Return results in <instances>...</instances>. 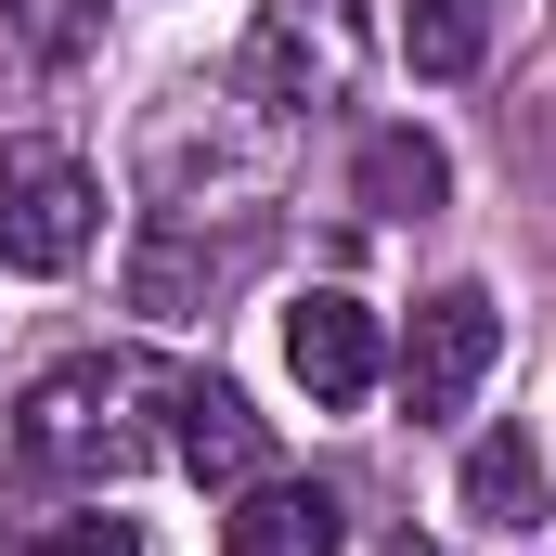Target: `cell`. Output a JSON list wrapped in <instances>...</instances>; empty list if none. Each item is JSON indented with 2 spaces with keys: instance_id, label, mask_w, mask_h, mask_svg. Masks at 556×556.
Listing matches in <instances>:
<instances>
[{
  "instance_id": "8fae6325",
  "label": "cell",
  "mask_w": 556,
  "mask_h": 556,
  "mask_svg": "<svg viewBox=\"0 0 556 556\" xmlns=\"http://www.w3.org/2000/svg\"><path fill=\"white\" fill-rule=\"evenodd\" d=\"M544 505V453L518 440V427H492L479 453H466V518H492V531H518Z\"/></svg>"
},
{
  "instance_id": "5bb4252c",
  "label": "cell",
  "mask_w": 556,
  "mask_h": 556,
  "mask_svg": "<svg viewBox=\"0 0 556 556\" xmlns=\"http://www.w3.org/2000/svg\"><path fill=\"white\" fill-rule=\"evenodd\" d=\"M389 556H440V544H415V531H402V544H389Z\"/></svg>"
},
{
  "instance_id": "8992f818",
  "label": "cell",
  "mask_w": 556,
  "mask_h": 556,
  "mask_svg": "<svg viewBox=\"0 0 556 556\" xmlns=\"http://www.w3.org/2000/svg\"><path fill=\"white\" fill-rule=\"evenodd\" d=\"M168 453H181L194 479H220V492L273 479V427H260L247 389H220V376H181V389H168Z\"/></svg>"
},
{
  "instance_id": "30bf717a",
  "label": "cell",
  "mask_w": 556,
  "mask_h": 556,
  "mask_svg": "<svg viewBox=\"0 0 556 556\" xmlns=\"http://www.w3.org/2000/svg\"><path fill=\"white\" fill-rule=\"evenodd\" d=\"M492 13H505V0H402V52H415V78H466V65L492 52Z\"/></svg>"
},
{
  "instance_id": "5b68a950",
  "label": "cell",
  "mask_w": 556,
  "mask_h": 556,
  "mask_svg": "<svg viewBox=\"0 0 556 556\" xmlns=\"http://www.w3.org/2000/svg\"><path fill=\"white\" fill-rule=\"evenodd\" d=\"M285 376H298L324 415L376 402V376H389V350H376V311H363V298H337V285H311V298L285 311Z\"/></svg>"
},
{
  "instance_id": "4fadbf2b",
  "label": "cell",
  "mask_w": 556,
  "mask_h": 556,
  "mask_svg": "<svg viewBox=\"0 0 556 556\" xmlns=\"http://www.w3.org/2000/svg\"><path fill=\"white\" fill-rule=\"evenodd\" d=\"M26 556H142L130 518H26Z\"/></svg>"
},
{
  "instance_id": "ba28073f",
  "label": "cell",
  "mask_w": 556,
  "mask_h": 556,
  "mask_svg": "<svg viewBox=\"0 0 556 556\" xmlns=\"http://www.w3.org/2000/svg\"><path fill=\"white\" fill-rule=\"evenodd\" d=\"M247 260H260V233H233V247H194L181 220H155V233H142V260H130V311H155V324H194V311H207L220 285L247 273Z\"/></svg>"
},
{
  "instance_id": "7c38bea8",
  "label": "cell",
  "mask_w": 556,
  "mask_h": 556,
  "mask_svg": "<svg viewBox=\"0 0 556 556\" xmlns=\"http://www.w3.org/2000/svg\"><path fill=\"white\" fill-rule=\"evenodd\" d=\"M0 39L39 52V65H65V52L91 39V0H0Z\"/></svg>"
},
{
  "instance_id": "6da1fadb",
  "label": "cell",
  "mask_w": 556,
  "mask_h": 556,
  "mask_svg": "<svg viewBox=\"0 0 556 556\" xmlns=\"http://www.w3.org/2000/svg\"><path fill=\"white\" fill-rule=\"evenodd\" d=\"M181 376L168 363H142V350H91V363H52L26 402H13V466L26 479H117V466H142L155 440H142V415L168 402Z\"/></svg>"
},
{
  "instance_id": "9c48e42d",
  "label": "cell",
  "mask_w": 556,
  "mask_h": 556,
  "mask_svg": "<svg viewBox=\"0 0 556 556\" xmlns=\"http://www.w3.org/2000/svg\"><path fill=\"white\" fill-rule=\"evenodd\" d=\"M440 194H453V155L427 130H376L363 142V207H376V220H427Z\"/></svg>"
},
{
  "instance_id": "3957f363",
  "label": "cell",
  "mask_w": 556,
  "mask_h": 556,
  "mask_svg": "<svg viewBox=\"0 0 556 556\" xmlns=\"http://www.w3.org/2000/svg\"><path fill=\"white\" fill-rule=\"evenodd\" d=\"M350 78H363V0H260V26H247V91L260 104H350Z\"/></svg>"
},
{
  "instance_id": "7a4b0ae2",
  "label": "cell",
  "mask_w": 556,
  "mask_h": 556,
  "mask_svg": "<svg viewBox=\"0 0 556 556\" xmlns=\"http://www.w3.org/2000/svg\"><path fill=\"white\" fill-rule=\"evenodd\" d=\"M104 233V194L65 142H0V273H78Z\"/></svg>"
},
{
  "instance_id": "52a82bcc",
  "label": "cell",
  "mask_w": 556,
  "mask_h": 556,
  "mask_svg": "<svg viewBox=\"0 0 556 556\" xmlns=\"http://www.w3.org/2000/svg\"><path fill=\"white\" fill-rule=\"evenodd\" d=\"M337 544H350V518L324 479H247L220 518V556H337Z\"/></svg>"
},
{
  "instance_id": "277c9868",
  "label": "cell",
  "mask_w": 556,
  "mask_h": 556,
  "mask_svg": "<svg viewBox=\"0 0 556 556\" xmlns=\"http://www.w3.org/2000/svg\"><path fill=\"white\" fill-rule=\"evenodd\" d=\"M492 350H505V311H492L479 285L415 298V324H402V415H415V427L466 415V389L492 376Z\"/></svg>"
}]
</instances>
